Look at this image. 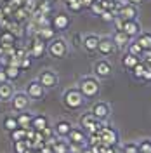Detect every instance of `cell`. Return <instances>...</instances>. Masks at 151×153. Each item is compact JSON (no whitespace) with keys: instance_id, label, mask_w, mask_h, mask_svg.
<instances>
[{"instance_id":"cell-1","label":"cell","mask_w":151,"mask_h":153,"mask_svg":"<svg viewBox=\"0 0 151 153\" xmlns=\"http://www.w3.org/2000/svg\"><path fill=\"white\" fill-rule=\"evenodd\" d=\"M84 103L85 97L78 87H71V89H66L63 92V105L66 106L68 110H78V108L84 106Z\"/></svg>"},{"instance_id":"cell-2","label":"cell","mask_w":151,"mask_h":153,"mask_svg":"<svg viewBox=\"0 0 151 153\" xmlns=\"http://www.w3.org/2000/svg\"><path fill=\"white\" fill-rule=\"evenodd\" d=\"M78 89L84 94L85 99H90V97H95V96L99 94V89L101 87H99L97 78H94V76H84L80 80V84H78Z\"/></svg>"},{"instance_id":"cell-3","label":"cell","mask_w":151,"mask_h":153,"mask_svg":"<svg viewBox=\"0 0 151 153\" xmlns=\"http://www.w3.org/2000/svg\"><path fill=\"white\" fill-rule=\"evenodd\" d=\"M47 52L56 59H63L68 54V42L64 38H52L47 45Z\"/></svg>"},{"instance_id":"cell-4","label":"cell","mask_w":151,"mask_h":153,"mask_svg":"<svg viewBox=\"0 0 151 153\" xmlns=\"http://www.w3.org/2000/svg\"><path fill=\"white\" fill-rule=\"evenodd\" d=\"M103 125H104L103 122L97 120L92 113H84L82 117H80V127L89 134H97L99 131H101Z\"/></svg>"},{"instance_id":"cell-5","label":"cell","mask_w":151,"mask_h":153,"mask_svg":"<svg viewBox=\"0 0 151 153\" xmlns=\"http://www.w3.org/2000/svg\"><path fill=\"white\" fill-rule=\"evenodd\" d=\"M30 101H31V99L28 97L26 92H23V91H21V92H14V96L10 97V106H12L14 111H19V113H21V111H26V110H28Z\"/></svg>"},{"instance_id":"cell-6","label":"cell","mask_w":151,"mask_h":153,"mask_svg":"<svg viewBox=\"0 0 151 153\" xmlns=\"http://www.w3.org/2000/svg\"><path fill=\"white\" fill-rule=\"evenodd\" d=\"M99 137H101V144H106V146H116L118 143V132L115 131L113 127H108V125H103L101 131H99Z\"/></svg>"},{"instance_id":"cell-7","label":"cell","mask_w":151,"mask_h":153,"mask_svg":"<svg viewBox=\"0 0 151 153\" xmlns=\"http://www.w3.org/2000/svg\"><path fill=\"white\" fill-rule=\"evenodd\" d=\"M37 80L45 87V89H54V87L59 84V76H57V73L52 71V70H42Z\"/></svg>"},{"instance_id":"cell-8","label":"cell","mask_w":151,"mask_h":153,"mask_svg":"<svg viewBox=\"0 0 151 153\" xmlns=\"http://www.w3.org/2000/svg\"><path fill=\"white\" fill-rule=\"evenodd\" d=\"M45 87L42 85L38 80H31L28 82V85H26V94H28L30 99H44V96H45Z\"/></svg>"},{"instance_id":"cell-9","label":"cell","mask_w":151,"mask_h":153,"mask_svg":"<svg viewBox=\"0 0 151 153\" xmlns=\"http://www.w3.org/2000/svg\"><path fill=\"white\" fill-rule=\"evenodd\" d=\"M70 25H71V18L66 12H57L56 16L50 19V26L56 31H64V30H68Z\"/></svg>"},{"instance_id":"cell-10","label":"cell","mask_w":151,"mask_h":153,"mask_svg":"<svg viewBox=\"0 0 151 153\" xmlns=\"http://www.w3.org/2000/svg\"><path fill=\"white\" fill-rule=\"evenodd\" d=\"M111 71H113V68L108 59H99L94 63V73L97 78H108V76H111Z\"/></svg>"},{"instance_id":"cell-11","label":"cell","mask_w":151,"mask_h":153,"mask_svg":"<svg viewBox=\"0 0 151 153\" xmlns=\"http://www.w3.org/2000/svg\"><path fill=\"white\" fill-rule=\"evenodd\" d=\"M28 52H30V57H37V59H40V57H44V54L47 52V45H45V42H42L40 38L35 37L33 44L28 47Z\"/></svg>"},{"instance_id":"cell-12","label":"cell","mask_w":151,"mask_h":153,"mask_svg":"<svg viewBox=\"0 0 151 153\" xmlns=\"http://www.w3.org/2000/svg\"><path fill=\"white\" fill-rule=\"evenodd\" d=\"M115 49L116 45L113 44V40L110 37H103L99 38V44H97V52L101 54V56H111L115 52Z\"/></svg>"},{"instance_id":"cell-13","label":"cell","mask_w":151,"mask_h":153,"mask_svg":"<svg viewBox=\"0 0 151 153\" xmlns=\"http://www.w3.org/2000/svg\"><path fill=\"white\" fill-rule=\"evenodd\" d=\"M137 5H132V4H129V2H125L120 10H118V16L123 19V21H130V19H137Z\"/></svg>"},{"instance_id":"cell-14","label":"cell","mask_w":151,"mask_h":153,"mask_svg":"<svg viewBox=\"0 0 151 153\" xmlns=\"http://www.w3.org/2000/svg\"><path fill=\"white\" fill-rule=\"evenodd\" d=\"M90 113L94 115L97 120H106L108 117H110V105L108 103H104V101H97L94 106H92V111Z\"/></svg>"},{"instance_id":"cell-15","label":"cell","mask_w":151,"mask_h":153,"mask_svg":"<svg viewBox=\"0 0 151 153\" xmlns=\"http://www.w3.org/2000/svg\"><path fill=\"white\" fill-rule=\"evenodd\" d=\"M99 38L97 35L90 33V35H85L82 38V47L87 51V52H97V44H99Z\"/></svg>"},{"instance_id":"cell-16","label":"cell","mask_w":151,"mask_h":153,"mask_svg":"<svg viewBox=\"0 0 151 153\" xmlns=\"http://www.w3.org/2000/svg\"><path fill=\"white\" fill-rule=\"evenodd\" d=\"M71 129H73L71 122H68V120H59V122L54 125V134H56L57 137H61V139H66Z\"/></svg>"},{"instance_id":"cell-17","label":"cell","mask_w":151,"mask_h":153,"mask_svg":"<svg viewBox=\"0 0 151 153\" xmlns=\"http://www.w3.org/2000/svg\"><path fill=\"white\" fill-rule=\"evenodd\" d=\"M35 37L40 38L42 42H50L52 38H56V30L52 26H40L35 30Z\"/></svg>"},{"instance_id":"cell-18","label":"cell","mask_w":151,"mask_h":153,"mask_svg":"<svg viewBox=\"0 0 151 153\" xmlns=\"http://www.w3.org/2000/svg\"><path fill=\"white\" fill-rule=\"evenodd\" d=\"M122 31H125L130 38H135L139 33H141V25H139V21H137V19L125 21V23H123V30H122Z\"/></svg>"},{"instance_id":"cell-19","label":"cell","mask_w":151,"mask_h":153,"mask_svg":"<svg viewBox=\"0 0 151 153\" xmlns=\"http://www.w3.org/2000/svg\"><path fill=\"white\" fill-rule=\"evenodd\" d=\"M68 143H76V144H85L87 143V136H85V131L84 129H76L73 127L70 134H68Z\"/></svg>"},{"instance_id":"cell-20","label":"cell","mask_w":151,"mask_h":153,"mask_svg":"<svg viewBox=\"0 0 151 153\" xmlns=\"http://www.w3.org/2000/svg\"><path fill=\"white\" fill-rule=\"evenodd\" d=\"M14 85L12 82L7 80V82H2L0 84V101H10V97L14 96Z\"/></svg>"},{"instance_id":"cell-21","label":"cell","mask_w":151,"mask_h":153,"mask_svg":"<svg viewBox=\"0 0 151 153\" xmlns=\"http://www.w3.org/2000/svg\"><path fill=\"white\" fill-rule=\"evenodd\" d=\"M111 40H113V44L116 45V47L123 49V47H127V45L130 44V40H132V38L129 37L125 31H122V30H120V31H115V33H113Z\"/></svg>"},{"instance_id":"cell-22","label":"cell","mask_w":151,"mask_h":153,"mask_svg":"<svg viewBox=\"0 0 151 153\" xmlns=\"http://www.w3.org/2000/svg\"><path fill=\"white\" fill-rule=\"evenodd\" d=\"M31 127H33L37 132H42L45 127H49V118L45 115H35L33 120H31Z\"/></svg>"},{"instance_id":"cell-23","label":"cell","mask_w":151,"mask_h":153,"mask_svg":"<svg viewBox=\"0 0 151 153\" xmlns=\"http://www.w3.org/2000/svg\"><path fill=\"white\" fill-rule=\"evenodd\" d=\"M16 120H18V127L21 129H30L31 127V120H33V115L31 113H26V111H21V113L16 117Z\"/></svg>"},{"instance_id":"cell-24","label":"cell","mask_w":151,"mask_h":153,"mask_svg":"<svg viewBox=\"0 0 151 153\" xmlns=\"http://www.w3.org/2000/svg\"><path fill=\"white\" fill-rule=\"evenodd\" d=\"M135 42L142 47V51L151 49V33H150V31H141V33L135 37Z\"/></svg>"},{"instance_id":"cell-25","label":"cell","mask_w":151,"mask_h":153,"mask_svg":"<svg viewBox=\"0 0 151 153\" xmlns=\"http://www.w3.org/2000/svg\"><path fill=\"white\" fill-rule=\"evenodd\" d=\"M0 44L4 45V49L7 47H12L14 44H16V35L12 33V31H2V35H0Z\"/></svg>"},{"instance_id":"cell-26","label":"cell","mask_w":151,"mask_h":153,"mask_svg":"<svg viewBox=\"0 0 151 153\" xmlns=\"http://www.w3.org/2000/svg\"><path fill=\"white\" fill-rule=\"evenodd\" d=\"M52 153H70V143L61 139L52 144Z\"/></svg>"},{"instance_id":"cell-27","label":"cell","mask_w":151,"mask_h":153,"mask_svg":"<svg viewBox=\"0 0 151 153\" xmlns=\"http://www.w3.org/2000/svg\"><path fill=\"white\" fill-rule=\"evenodd\" d=\"M137 63H139V57H137V56H132V54H129V52H127V54L123 56V59H122V65L127 68V70H132V68L137 65Z\"/></svg>"},{"instance_id":"cell-28","label":"cell","mask_w":151,"mask_h":153,"mask_svg":"<svg viewBox=\"0 0 151 153\" xmlns=\"http://www.w3.org/2000/svg\"><path fill=\"white\" fill-rule=\"evenodd\" d=\"M4 129H5L7 132H12L14 129H18V120H16V117L7 115V117L4 118Z\"/></svg>"},{"instance_id":"cell-29","label":"cell","mask_w":151,"mask_h":153,"mask_svg":"<svg viewBox=\"0 0 151 153\" xmlns=\"http://www.w3.org/2000/svg\"><path fill=\"white\" fill-rule=\"evenodd\" d=\"M144 71H146V66H144L141 61H139V63H137V65L132 68V75H134V78H137V80H142V76H144Z\"/></svg>"},{"instance_id":"cell-30","label":"cell","mask_w":151,"mask_h":153,"mask_svg":"<svg viewBox=\"0 0 151 153\" xmlns=\"http://www.w3.org/2000/svg\"><path fill=\"white\" fill-rule=\"evenodd\" d=\"M127 52H129V54H132V56L139 57L142 54V47L137 44V42H130V44L127 45Z\"/></svg>"},{"instance_id":"cell-31","label":"cell","mask_w":151,"mask_h":153,"mask_svg":"<svg viewBox=\"0 0 151 153\" xmlns=\"http://www.w3.org/2000/svg\"><path fill=\"white\" fill-rule=\"evenodd\" d=\"M5 73H7V78L9 80H16L19 75H21V68H16V66H5Z\"/></svg>"},{"instance_id":"cell-32","label":"cell","mask_w":151,"mask_h":153,"mask_svg":"<svg viewBox=\"0 0 151 153\" xmlns=\"http://www.w3.org/2000/svg\"><path fill=\"white\" fill-rule=\"evenodd\" d=\"M10 137H12V141H23V139H26V131L18 127L10 132Z\"/></svg>"},{"instance_id":"cell-33","label":"cell","mask_w":151,"mask_h":153,"mask_svg":"<svg viewBox=\"0 0 151 153\" xmlns=\"http://www.w3.org/2000/svg\"><path fill=\"white\" fill-rule=\"evenodd\" d=\"M66 7L70 12H80V10H84V7H82V2L80 0H71V2H68Z\"/></svg>"},{"instance_id":"cell-34","label":"cell","mask_w":151,"mask_h":153,"mask_svg":"<svg viewBox=\"0 0 151 153\" xmlns=\"http://www.w3.org/2000/svg\"><path fill=\"white\" fill-rule=\"evenodd\" d=\"M139 146V153H151V139H142Z\"/></svg>"},{"instance_id":"cell-35","label":"cell","mask_w":151,"mask_h":153,"mask_svg":"<svg viewBox=\"0 0 151 153\" xmlns=\"http://www.w3.org/2000/svg\"><path fill=\"white\" fill-rule=\"evenodd\" d=\"M28 152V146L24 143V139L23 141H14V153H26Z\"/></svg>"},{"instance_id":"cell-36","label":"cell","mask_w":151,"mask_h":153,"mask_svg":"<svg viewBox=\"0 0 151 153\" xmlns=\"http://www.w3.org/2000/svg\"><path fill=\"white\" fill-rule=\"evenodd\" d=\"M122 153H139V146L135 143H127V144H123Z\"/></svg>"},{"instance_id":"cell-37","label":"cell","mask_w":151,"mask_h":153,"mask_svg":"<svg viewBox=\"0 0 151 153\" xmlns=\"http://www.w3.org/2000/svg\"><path fill=\"white\" fill-rule=\"evenodd\" d=\"M118 14L115 12V10H104L103 14H101V19L103 21H106V23H113V19L116 18Z\"/></svg>"},{"instance_id":"cell-38","label":"cell","mask_w":151,"mask_h":153,"mask_svg":"<svg viewBox=\"0 0 151 153\" xmlns=\"http://www.w3.org/2000/svg\"><path fill=\"white\" fill-rule=\"evenodd\" d=\"M90 10L94 12L95 16H101V14L104 12V9H103V5H101V2H99V0H94V4L90 5Z\"/></svg>"},{"instance_id":"cell-39","label":"cell","mask_w":151,"mask_h":153,"mask_svg":"<svg viewBox=\"0 0 151 153\" xmlns=\"http://www.w3.org/2000/svg\"><path fill=\"white\" fill-rule=\"evenodd\" d=\"M99 153H118V152H116V146H106V144H101V146H99Z\"/></svg>"},{"instance_id":"cell-40","label":"cell","mask_w":151,"mask_h":153,"mask_svg":"<svg viewBox=\"0 0 151 153\" xmlns=\"http://www.w3.org/2000/svg\"><path fill=\"white\" fill-rule=\"evenodd\" d=\"M84 152V144L70 143V153H82Z\"/></svg>"},{"instance_id":"cell-41","label":"cell","mask_w":151,"mask_h":153,"mask_svg":"<svg viewBox=\"0 0 151 153\" xmlns=\"http://www.w3.org/2000/svg\"><path fill=\"white\" fill-rule=\"evenodd\" d=\"M139 61H141V63L151 61V49H148V51H142V54L139 56Z\"/></svg>"},{"instance_id":"cell-42","label":"cell","mask_w":151,"mask_h":153,"mask_svg":"<svg viewBox=\"0 0 151 153\" xmlns=\"http://www.w3.org/2000/svg\"><path fill=\"white\" fill-rule=\"evenodd\" d=\"M123 23H125V21H123V19L120 18V16H116V18L113 19V25H115V28H116V31L123 30Z\"/></svg>"},{"instance_id":"cell-43","label":"cell","mask_w":151,"mask_h":153,"mask_svg":"<svg viewBox=\"0 0 151 153\" xmlns=\"http://www.w3.org/2000/svg\"><path fill=\"white\" fill-rule=\"evenodd\" d=\"M30 66H31V57L30 56L23 57V59H21V70H28Z\"/></svg>"},{"instance_id":"cell-44","label":"cell","mask_w":151,"mask_h":153,"mask_svg":"<svg viewBox=\"0 0 151 153\" xmlns=\"http://www.w3.org/2000/svg\"><path fill=\"white\" fill-rule=\"evenodd\" d=\"M82 153H99V146H84V152Z\"/></svg>"},{"instance_id":"cell-45","label":"cell","mask_w":151,"mask_h":153,"mask_svg":"<svg viewBox=\"0 0 151 153\" xmlns=\"http://www.w3.org/2000/svg\"><path fill=\"white\" fill-rule=\"evenodd\" d=\"M82 2V7L84 9H90V5L94 4V0H80Z\"/></svg>"},{"instance_id":"cell-46","label":"cell","mask_w":151,"mask_h":153,"mask_svg":"<svg viewBox=\"0 0 151 153\" xmlns=\"http://www.w3.org/2000/svg\"><path fill=\"white\" fill-rule=\"evenodd\" d=\"M142 80H146V82H151V70H150V68H146V71H144V76H142Z\"/></svg>"},{"instance_id":"cell-47","label":"cell","mask_w":151,"mask_h":153,"mask_svg":"<svg viewBox=\"0 0 151 153\" xmlns=\"http://www.w3.org/2000/svg\"><path fill=\"white\" fill-rule=\"evenodd\" d=\"M9 78H7V73H5V70H0V84L2 82H7Z\"/></svg>"},{"instance_id":"cell-48","label":"cell","mask_w":151,"mask_h":153,"mask_svg":"<svg viewBox=\"0 0 151 153\" xmlns=\"http://www.w3.org/2000/svg\"><path fill=\"white\" fill-rule=\"evenodd\" d=\"M73 42H75V47H80V45H82V38H80V35H73Z\"/></svg>"},{"instance_id":"cell-49","label":"cell","mask_w":151,"mask_h":153,"mask_svg":"<svg viewBox=\"0 0 151 153\" xmlns=\"http://www.w3.org/2000/svg\"><path fill=\"white\" fill-rule=\"evenodd\" d=\"M129 4H132V5H139V4H142L144 0H127Z\"/></svg>"},{"instance_id":"cell-50","label":"cell","mask_w":151,"mask_h":153,"mask_svg":"<svg viewBox=\"0 0 151 153\" xmlns=\"http://www.w3.org/2000/svg\"><path fill=\"white\" fill-rule=\"evenodd\" d=\"M2 54H5V49H4V45H2V44H0V56H2Z\"/></svg>"},{"instance_id":"cell-51","label":"cell","mask_w":151,"mask_h":153,"mask_svg":"<svg viewBox=\"0 0 151 153\" xmlns=\"http://www.w3.org/2000/svg\"><path fill=\"white\" fill-rule=\"evenodd\" d=\"M26 153H38V152H37V150H28Z\"/></svg>"},{"instance_id":"cell-52","label":"cell","mask_w":151,"mask_h":153,"mask_svg":"<svg viewBox=\"0 0 151 153\" xmlns=\"http://www.w3.org/2000/svg\"><path fill=\"white\" fill-rule=\"evenodd\" d=\"M63 2H64V4H68V2H71V0H63Z\"/></svg>"},{"instance_id":"cell-53","label":"cell","mask_w":151,"mask_h":153,"mask_svg":"<svg viewBox=\"0 0 151 153\" xmlns=\"http://www.w3.org/2000/svg\"><path fill=\"white\" fill-rule=\"evenodd\" d=\"M40 2H49V0H40Z\"/></svg>"},{"instance_id":"cell-54","label":"cell","mask_w":151,"mask_h":153,"mask_svg":"<svg viewBox=\"0 0 151 153\" xmlns=\"http://www.w3.org/2000/svg\"><path fill=\"white\" fill-rule=\"evenodd\" d=\"M110 2H116V0H110Z\"/></svg>"},{"instance_id":"cell-55","label":"cell","mask_w":151,"mask_h":153,"mask_svg":"<svg viewBox=\"0 0 151 153\" xmlns=\"http://www.w3.org/2000/svg\"><path fill=\"white\" fill-rule=\"evenodd\" d=\"M0 35H2V31H0Z\"/></svg>"}]
</instances>
